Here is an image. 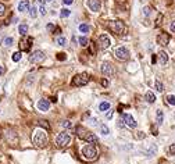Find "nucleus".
Instances as JSON below:
<instances>
[{"instance_id": "obj_10", "label": "nucleus", "mask_w": 175, "mask_h": 164, "mask_svg": "<svg viewBox=\"0 0 175 164\" xmlns=\"http://www.w3.org/2000/svg\"><path fill=\"white\" fill-rule=\"evenodd\" d=\"M116 57L120 60V61H127L129 58V50L127 47L121 46V47H118L116 50Z\"/></svg>"}, {"instance_id": "obj_19", "label": "nucleus", "mask_w": 175, "mask_h": 164, "mask_svg": "<svg viewBox=\"0 0 175 164\" xmlns=\"http://www.w3.org/2000/svg\"><path fill=\"white\" fill-rule=\"evenodd\" d=\"M145 99H146V102H147V103H154V102H156V96H154V93L150 92V91L146 92Z\"/></svg>"}, {"instance_id": "obj_47", "label": "nucleus", "mask_w": 175, "mask_h": 164, "mask_svg": "<svg viewBox=\"0 0 175 164\" xmlns=\"http://www.w3.org/2000/svg\"><path fill=\"white\" fill-rule=\"evenodd\" d=\"M102 85L107 86V85H108V81H107V79H103V81H102Z\"/></svg>"}, {"instance_id": "obj_40", "label": "nucleus", "mask_w": 175, "mask_h": 164, "mask_svg": "<svg viewBox=\"0 0 175 164\" xmlns=\"http://www.w3.org/2000/svg\"><path fill=\"white\" fill-rule=\"evenodd\" d=\"M113 111H111V110H108V111H107V114H106V118L107 120H110V118H113Z\"/></svg>"}, {"instance_id": "obj_44", "label": "nucleus", "mask_w": 175, "mask_h": 164, "mask_svg": "<svg viewBox=\"0 0 175 164\" xmlns=\"http://www.w3.org/2000/svg\"><path fill=\"white\" fill-rule=\"evenodd\" d=\"M72 1H74V0H63V3H64V4H67V6L72 4Z\"/></svg>"}, {"instance_id": "obj_38", "label": "nucleus", "mask_w": 175, "mask_h": 164, "mask_svg": "<svg viewBox=\"0 0 175 164\" xmlns=\"http://www.w3.org/2000/svg\"><path fill=\"white\" fill-rule=\"evenodd\" d=\"M4 13H6V6H4L3 3H0V17H3Z\"/></svg>"}, {"instance_id": "obj_11", "label": "nucleus", "mask_w": 175, "mask_h": 164, "mask_svg": "<svg viewBox=\"0 0 175 164\" xmlns=\"http://www.w3.org/2000/svg\"><path fill=\"white\" fill-rule=\"evenodd\" d=\"M102 74L106 75V77H113L116 74V70H114V65L108 61H104L102 64Z\"/></svg>"}, {"instance_id": "obj_6", "label": "nucleus", "mask_w": 175, "mask_h": 164, "mask_svg": "<svg viewBox=\"0 0 175 164\" xmlns=\"http://www.w3.org/2000/svg\"><path fill=\"white\" fill-rule=\"evenodd\" d=\"M108 28L116 35H123L124 32H125V25H124L123 21H110Z\"/></svg>"}, {"instance_id": "obj_3", "label": "nucleus", "mask_w": 175, "mask_h": 164, "mask_svg": "<svg viewBox=\"0 0 175 164\" xmlns=\"http://www.w3.org/2000/svg\"><path fill=\"white\" fill-rule=\"evenodd\" d=\"M82 156H83V158L88 160V161L96 160V157H97V150H96L94 145H92V143L85 145V146L82 147Z\"/></svg>"}, {"instance_id": "obj_12", "label": "nucleus", "mask_w": 175, "mask_h": 164, "mask_svg": "<svg viewBox=\"0 0 175 164\" xmlns=\"http://www.w3.org/2000/svg\"><path fill=\"white\" fill-rule=\"evenodd\" d=\"M123 120L125 122V125H128L129 128H136L138 127V122L135 121V118L131 114H123Z\"/></svg>"}, {"instance_id": "obj_43", "label": "nucleus", "mask_w": 175, "mask_h": 164, "mask_svg": "<svg viewBox=\"0 0 175 164\" xmlns=\"http://www.w3.org/2000/svg\"><path fill=\"white\" fill-rule=\"evenodd\" d=\"M39 11H41V14H42V15H45V14H46V8H45V6H42V7H41V10H39Z\"/></svg>"}, {"instance_id": "obj_27", "label": "nucleus", "mask_w": 175, "mask_h": 164, "mask_svg": "<svg viewBox=\"0 0 175 164\" xmlns=\"http://www.w3.org/2000/svg\"><path fill=\"white\" fill-rule=\"evenodd\" d=\"M79 31L83 32V34H88V32L90 31V28H89V25H86V24H81V25H79Z\"/></svg>"}, {"instance_id": "obj_45", "label": "nucleus", "mask_w": 175, "mask_h": 164, "mask_svg": "<svg viewBox=\"0 0 175 164\" xmlns=\"http://www.w3.org/2000/svg\"><path fill=\"white\" fill-rule=\"evenodd\" d=\"M152 63H153V64H156V63H157V56H156V54H153V57H152Z\"/></svg>"}, {"instance_id": "obj_39", "label": "nucleus", "mask_w": 175, "mask_h": 164, "mask_svg": "<svg viewBox=\"0 0 175 164\" xmlns=\"http://www.w3.org/2000/svg\"><path fill=\"white\" fill-rule=\"evenodd\" d=\"M61 125H63L64 128H70V127H71V122H70V121H63V122H61Z\"/></svg>"}, {"instance_id": "obj_8", "label": "nucleus", "mask_w": 175, "mask_h": 164, "mask_svg": "<svg viewBox=\"0 0 175 164\" xmlns=\"http://www.w3.org/2000/svg\"><path fill=\"white\" fill-rule=\"evenodd\" d=\"M45 58H46V54H45L43 51L42 50H35L31 56H29V61L32 63V64H39V63H42Z\"/></svg>"}, {"instance_id": "obj_26", "label": "nucleus", "mask_w": 175, "mask_h": 164, "mask_svg": "<svg viewBox=\"0 0 175 164\" xmlns=\"http://www.w3.org/2000/svg\"><path fill=\"white\" fill-rule=\"evenodd\" d=\"M70 14H71V11L68 10V8H63L61 13H60V17H61V18H67V17H70Z\"/></svg>"}, {"instance_id": "obj_2", "label": "nucleus", "mask_w": 175, "mask_h": 164, "mask_svg": "<svg viewBox=\"0 0 175 164\" xmlns=\"http://www.w3.org/2000/svg\"><path fill=\"white\" fill-rule=\"evenodd\" d=\"M32 141H34V145H35L36 147H45V146H47V143H49V138H47L46 131H43V130L36 131Z\"/></svg>"}, {"instance_id": "obj_32", "label": "nucleus", "mask_w": 175, "mask_h": 164, "mask_svg": "<svg viewBox=\"0 0 175 164\" xmlns=\"http://www.w3.org/2000/svg\"><path fill=\"white\" fill-rule=\"evenodd\" d=\"M29 15H31L32 18H35V17H36V7H35V6L29 7Z\"/></svg>"}, {"instance_id": "obj_28", "label": "nucleus", "mask_w": 175, "mask_h": 164, "mask_svg": "<svg viewBox=\"0 0 175 164\" xmlns=\"http://www.w3.org/2000/svg\"><path fill=\"white\" fill-rule=\"evenodd\" d=\"M21 57H22V56H21V51H15V53H13L11 58H13V61L17 63V61H20V60H21Z\"/></svg>"}, {"instance_id": "obj_15", "label": "nucleus", "mask_w": 175, "mask_h": 164, "mask_svg": "<svg viewBox=\"0 0 175 164\" xmlns=\"http://www.w3.org/2000/svg\"><path fill=\"white\" fill-rule=\"evenodd\" d=\"M38 108H39L41 111H49V108H50V102L46 100V99H41V100L38 102Z\"/></svg>"}, {"instance_id": "obj_42", "label": "nucleus", "mask_w": 175, "mask_h": 164, "mask_svg": "<svg viewBox=\"0 0 175 164\" xmlns=\"http://www.w3.org/2000/svg\"><path fill=\"white\" fill-rule=\"evenodd\" d=\"M117 127H118V128H124V127H125V122H124V120H123V121H120V122L117 124Z\"/></svg>"}, {"instance_id": "obj_33", "label": "nucleus", "mask_w": 175, "mask_h": 164, "mask_svg": "<svg viewBox=\"0 0 175 164\" xmlns=\"http://www.w3.org/2000/svg\"><path fill=\"white\" fill-rule=\"evenodd\" d=\"M150 13H152V7H149V6L143 7V14H145L146 17H149V15H150Z\"/></svg>"}, {"instance_id": "obj_51", "label": "nucleus", "mask_w": 175, "mask_h": 164, "mask_svg": "<svg viewBox=\"0 0 175 164\" xmlns=\"http://www.w3.org/2000/svg\"><path fill=\"white\" fill-rule=\"evenodd\" d=\"M174 115H175V113H174Z\"/></svg>"}, {"instance_id": "obj_46", "label": "nucleus", "mask_w": 175, "mask_h": 164, "mask_svg": "<svg viewBox=\"0 0 175 164\" xmlns=\"http://www.w3.org/2000/svg\"><path fill=\"white\" fill-rule=\"evenodd\" d=\"M90 125H97V120L92 118V120H90Z\"/></svg>"}, {"instance_id": "obj_31", "label": "nucleus", "mask_w": 175, "mask_h": 164, "mask_svg": "<svg viewBox=\"0 0 175 164\" xmlns=\"http://www.w3.org/2000/svg\"><path fill=\"white\" fill-rule=\"evenodd\" d=\"M167 103L171 106H175V95H168L167 96Z\"/></svg>"}, {"instance_id": "obj_41", "label": "nucleus", "mask_w": 175, "mask_h": 164, "mask_svg": "<svg viewBox=\"0 0 175 164\" xmlns=\"http://www.w3.org/2000/svg\"><path fill=\"white\" fill-rule=\"evenodd\" d=\"M169 29H171V32H175V21L169 24Z\"/></svg>"}, {"instance_id": "obj_9", "label": "nucleus", "mask_w": 175, "mask_h": 164, "mask_svg": "<svg viewBox=\"0 0 175 164\" xmlns=\"http://www.w3.org/2000/svg\"><path fill=\"white\" fill-rule=\"evenodd\" d=\"M111 46V40L110 38H108V35H100L99 39H97V47L99 49H102V50H104V49H107V47H110Z\"/></svg>"}, {"instance_id": "obj_34", "label": "nucleus", "mask_w": 175, "mask_h": 164, "mask_svg": "<svg viewBox=\"0 0 175 164\" xmlns=\"http://www.w3.org/2000/svg\"><path fill=\"white\" fill-rule=\"evenodd\" d=\"M156 152H157V147L154 146V145H152V147H150V150L147 152V156H153V154H156Z\"/></svg>"}, {"instance_id": "obj_1", "label": "nucleus", "mask_w": 175, "mask_h": 164, "mask_svg": "<svg viewBox=\"0 0 175 164\" xmlns=\"http://www.w3.org/2000/svg\"><path fill=\"white\" fill-rule=\"evenodd\" d=\"M75 132H76V135L79 136L81 139L86 141L88 143H92V145H97V143H99V138L94 135V134H92V132L86 131L83 127H76Z\"/></svg>"}, {"instance_id": "obj_5", "label": "nucleus", "mask_w": 175, "mask_h": 164, "mask_svg": "<svg viewBox=\"0 0 175 164\" xmlns=\"http://www.w3.org/2000/svg\"><path fill=\"white\" fill-rule=\"evenodd\" d=\"M70 142H71V135L68 132H65V131L60 132L57 135V138H56V145L58 147H65L67 145H70Z\"/></svg>"}, {"instance_id": "obj_37", "label": "nucleus", "mask_w": 175, "mask_h": 164, "mask_svg": "<svg viewBox=\"0 0 175 164\" xmlns=\"http://www.w3.org/2000/svg\"><path fill=\"white\" fill-rule=\"evenodd\" d=\"M168 153L171 156H175V143H172V145L168 147Z\"/></svg>"}, {"instance_id": "obj_36", "label": "nucleus", "mask_w": 175, "mask_h": 164, "mask_svg": "<svg viewBox=\"0 0 175 164\" xmlns=\"http://www.w3.org/2000/svg\"><path fill=\"white\" fill-rule=\"evenodd\" d=\"M65 58H67V54H65V53H58L57 54V60H60V61H64Z\"/></svg>"}, {"instance_id": "obj_4", "label": "nucleus", "mask_w": 175, "mask_h": 164, "mask_svg": "<svg viewBox=\"0 0 175 164\" xmlns=\"http://www.w3.org/2000/svg\"><path fill=\"white\" fill-rule=\"evenodd\" d=\"M89 79H90V77H89V74H86V72L76 74L75 77L72 78V81H71V85L72 86H85L88 82H89Z\"/></svg>"}, {"instance_id": "obj_20", "label": "nucleus", "mask_w": 175, "mask_h": 164, "mask_svg": "<svg viewBox=\"0 0 175 164\" xmlns=\"http://www.w3.org/2000/svg\"><path fill=\"white\" fill-rule=\"evenodd\" d=\"M18 32H20V35L25 36V35L28 34V25H27V24H21V25L18 27Z\"/></svg>"}, {"instance_id": "obj_48", "label": "nucleus", "mask_w": 175, "mask_h": 164, "mask_svg": "<svg viewBox=\"0 0 175 164\" xmlns=\"http://www.w3.org/2000/svg\"><path fill=\"white\" fill-rule=\"evenodd\" d=\"M90 53L94 54V45H90Z\"/></svg>"}, {"instance_id": "obj_17", "label": "nucleus", "mask_w": 175, "mask_h": 164, "mask_svg": "<svg viewBox=\"0 0 175 164\" xmlns=\"http://www.w3.org/2000/svg\"><path fill=\"white\" fill-rule=\"evenodd\" d=\"M29 10V1L28 0H22V1H20L18 3V11L21 13H25Z\"/></svg>"}, {"instance_id": "obj_35", "label": "nucleus", "mask_w": 175, "mask_h": 164, "mask_svg": "<svg viewBox=\"0 0 175 164\" xmlns=\"http://www.w3.org/2000/svg\"><path fill=\"white\" fill-rule=\"evenodd\" d=\"M161 21H163V14H158L157 21H156V24H154V27H160V25H161Z\"/></svg>"}, {"instance_id": "obj_21", "label": "nucleus", "mask_w": 175, "mask_h": 164, "mask_svg": "<svg viewBox=\"0 0 175 164\" xmlns=\"http://www.w3.org/2000/svg\"><path fill=\"white\" fill-rule=\"evenodd\" d=\"M99 128H100V134H102V135H108V134H110V130H108V127L106 124H100Z\"/></svg>"}, {"instance_id": "obj_18", "label": "nucleus", "mask_w": 175, "mask_h": 164, "mask_svg": "<svg viewBox=\"0 0 175 164\" xmlns=\"http://www.w3.org/2000/svg\"><path fill=\"white\" fill-rule=\"evenodd\" d=\"M164 121V113L163 110H157V113H156V122L157 125H161Z\"/></svg>"}, {"instance_id": "obj_24", "label": "nucleus", "mask_w": 175, "mask_h": 164, "mask_svg": "<svg viewBox=\"0 0 175 164\" xmlns=\"http://www.w3.org/2000/svg\"><path fill=\"white\" fill-rule=\"evenodd\" d=\"M78 40H79V45L83 46V47H86L88 43H89V40H88L86 36H79V38H78Z\"/></svg>"}, {"instance_id": "obj_16", "label": "nucleus", "mask_w": 175, "mask_h": 164, "mask_svg": "<svg viewBox=\"0 0 175 164\" xmlns=\"http://www.w3.org/2000/svg\"><path fill=\"white\" fill-rule=\"evenodd\" d=\"M157 57H158V61H160V64H161V65H165V64L168 63V54H167L164 50L160 51Z\"/></svg>"}, {"instance_id": "obj_25", "label": "nucleus", "mask_w": 175, "mask_h": 164, "mask_svg": "<svg viewBox=\"0 0 175 164\" xmlns=\"http://www.w3.org/2000/svg\"><path fill=\"white\" fill-rule=\"evenodd\" d=\"M154 88H156V91L157 92H163L164 91V85L160 82V81H156V82H154Z\"/></svg>"}, {"instance_id": "obj_50", "label": "nucleus", "mask_w": 175, "mask_h": 164, "mask_svg": "<svg viewBox=\"0 0 175 164\" xmlns=\"http://www.w3.org/2000/svg\"><path fill=\"white\" fill-rule=\"evenodd\" d=\"M3 72H4V68H3V67H1V65H0V75H1V74H3Z\"/></svg>"}, {"instance_id": "obj_49", "label": "nucleus", "mask_w": 175, "mask_h": 164, "mask_svg": "<svg viewBox=\"0 0 175 164\" xmlns=\"http://www.w3.org/2000/svg\"><path fill=\"white\" fill-rule=\"evenodd\" d=\"M60 32H61V31H60V28H58V27H56V35H58Z\"/></svg>"}, {"instance_id": "obj_23", "label": "nucleus", "mask_w": 175, "mask_h": 164, "mask_svg": "<svg viewBox=\"0 0 175 164\" xmlns=\"http://www.w3.org/2000/svg\"><path fill=\"white\" fill-rule=\"evenodd\" d=\"M99 110L100 111H106V110H110V103L108 102H102L99 106Z\"/></svg>"}, {"instance_id": "obj_13", "label": "nucleus", "mask_w": 175, "mask_h": 164, "mask_svg": "<svg viewBox=\"0 0 175 164\" xmlns=\"http://www.w3.org/2000/svg\"><path fill=\"white\" fill-rule=\"evenodd\" d=\"M169 39H171V36H169V34H167V32H161V34L157 36V43L160 46H167L168 45Z\"/></svg>"}, {"instance_id": "obj_29", "label": "nucleus", "mask_w": 175, "mask_h": 164, "mask_svg": "<svg viewBox=\"0 0 175 164\" xmlns=\"http://www.w3.org/2000/svg\"><path fill=\"white\" fill-rule=\"evenodd\" d=\"M56 42H57L58 46H65V43H67V39H65L64 36H58Z\"/></svg>"}, {"instance_id": "obj_30", "label": "nucleus", "mask_w": 175, "mask_h": 164, "mask_svg": "<svg viewBox=\"0 0 175 164\" xmlns=\"http://www.w3.org/2000/svg\"><path fill=\"white\" fill-rule=\"evenodd\" d=\"M3 43H4V46L10 47V46H13V43H14V39H13L11 36H8V38H6V39H4V42H3Z\"/></svg>"}, {"instance_id": "obj_22", "label": "nucleus", "mask_w": 175, "mask_h": 164, "mask_svg": "<svg viewBox=\"0 0 175 164\" xmlns=\"http://www.w3.org/2000/svg\"><path fill=\"white\" fill-rule=\"evenodd\" d=\"M38 125H39V127H42V128H45V131L50 130V125L47 124L46 120H39V121H38Z\"/></svg>"}, {"instance_id": "obj_52", "label": "nucleus", "mask_w": 175, "mask_h": 164, "mask_svg": "<svg viewBox=\"0 0 175 164\" xmlns=\"http://www.w3.org/2000/svg\"><path fill=\"white\" fill-rule=\"evenodd\" d=\"M49 1H50V0H49Z\"/></svg>"}, {"instance_id": "obj_7", "label": "nucleus", "mask_w": 175, "mask_h": 164, "mask_svg": "<svg viewBox=\"0 0 175 164\" xmlns=\"http://www.w3.org/2000/svg\"><path fill=\"white\" fill-rule=\"evenodd\" d=\"M32 43H34V38H31L28 35L22 36V39L20 40V49H21V51H29Z\"/></svg>"}, {"instance_id": "obj_14", "label": "nucleus", "mask_w": 175, "mask_h": 164, "mask_svg": "<svg viewBox=\"0 0 175 164\" xmlns=\"http://www.w3.org/2000/svg\"><path fill=\"white\" fill-rule=\"evenodd\" d=\"M88 6H89V8L93 13H99L100 7H102V3H100V0H88Z\"/></svg>"}]
</instances>
